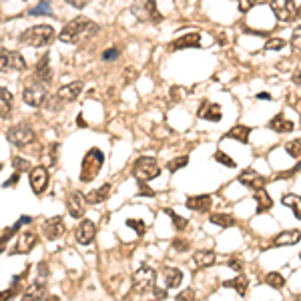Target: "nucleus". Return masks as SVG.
Returning a JSON list of instances; mask_svg holds the SVG:
<instances>
[{
    "label": "nucleus",
    "instance_id": "28",
    "mask_svg": "<svg viewBox=\"0 0 301 301\" xmlns=\"http://www.w3.org/2000/svg\"><path fill=\"white\" fill-rule=\"evenodd\" d=\"M255 201H257V213H265V211H269L273 207V199L269 197V193L265 189L255 193Z\"/></svg>",
    "mask_w": 301,
    "mask_h": 301
},
{
    "label": "nucleus",
    "instance_id": "39",
    "mask_svg": "<svg viewBox=\"0 0 301 301\" xmlns=\"http://www.w3.org/2000/svg\"><path fill=\"white\" fill-rule=\"evenodd\" d=\"M12 167L16 169V173H26V171H33L31 169V163L22 157H12Z\"/></svg>",
    "mask_w": 301,
    "mask_h": 301
},
{
    "label": "nucleus",
    "instance_id": "46",
    "mask_svg": "<svg viewBox=\"0 0 301 301\" xmlns=\"http://www.w3.org/2000/svg\"><path fill=\"white\" fill-rule=\"evenodd\" d=\"M237 4H239V10L241 12H249L255 6V0H237Z\"/></svg>",
    "mask_w": 301,
    "mask_h": 301
},
{
    "label": "nucleus",
    "instance_id": "30",
    "mask_svg": "<svg viewBox=\"0 0 301 301\" xmlns=\"http://www.w3.org/2000/svg\"><path fill=\"white\" fill-rule=\"evenodd\" d=\"M283 205H287V207H291L293 209V215H295V219H301V197L299 195H285L283 197Z\"/></svg>",
    "mask_w": 301,
    "mask_h": 301
},
{
    "label": "nucleus",
    "instance_id": "13",
    "mask_svg": "<svg viewBox=\"0 0 301 301\" xmlns=\"http://www.w3.org/2000/svg\"><path fill=\"white\" fill-rule=\"evenodd\" d=\"M95 235H97V225H95L93 221H89V219H83V221L78 223V227L74 229V237H76V241H78L80 245L93 243Z\"/></svg>",
    "mask_w": 301,
    "mask_h": 301
},
{
    "label": "nucleus",
    "instance_id": "34",
    "mask_svg": "<svg viewBox=\"0 0 301 301\" xmlns=\"http://www.w3.org/2000/svg\"><path fill=\"white\" fill-rule=\"evenodd\" d=\"M187 163H189V157H187V155L175 157V159H171V161L167 163V171H169V173H177L179 169L187 167Z\"/></svg>",
    "mask_w": 301,
    "mask_h": 301
},
{
    "label": "nucleus",
    "instance_id": "38",
    "mask_svg": "<svg viewBox=\"0 0 301 301\" xmlns=\"http://www.w3.org/2000/svg\"><path fill=\"white\" fill-rule=\"evenodd\" d=\"M213 159H215L217 163H221L223 167H227V169H235V167H237V163H235L229 155H225L223 151H217V153L213 155Z\"/></svg>",
    "mask_w": 301,
    "mask_h": 301
},
{
    "label": "nucleus",
    "instance_id": "52",
    "mask_svg": "<svg viewBox=\"0 0 301 301\" xmlns=\"http://www.w3.org/2000/svg\"><path fill=\"white\" fill-rule=\"evenodd\" d=\"M291 80H293V85L301 87V70H295V72L291 74Z\"/></svg>",
    "mask_w": 301,
    "mask_h": 301
},
{
    "label": "nucleus",
    "instance_id": "24",
    "mask_svg": "<svg viewBox=\"0 0 301 301\" xmlns=\"http://www.w3.org/2000/svg\"><path fill=\"white\" fill-rule=\"evenodd\" d=\"M249 134H251V127H245V125H235L233 129H229L225 139H235L239 143H249Z\"/></svg>",
    "mask_w": 301,
    "mask_h": 301
},
{
    "label": "nucleus",
    "instance_id": "17",
    "mask_svg": "<svg viewBox=\"0 0 301 301\" xmlns=\"http://www.w3.org/2000/svg\"><path fill=\"white\" fill-rule=\"evenodd\" d=\"M34 78H36L38 83H44V85L52 80V68H50V57H48V54H42V59L36 63Z\"/></svg>",
    "mask_w": 301,
    "mask_h": 301
},
{
    "label": "nucleus",
    "instance_id": "42",
    "mask_svg": "<svg viewBox=\"0 0 301 301\" xmlns=\"http://www.w3.org/2000/svg\"><path fill=\"white\" fill-rule=\"evenodd\" d=\"M285 46V40L283 38H271L265 42V50H281Z\"/></svg>",
    "mask_w": 301,
    "mask_h": 301
},
{
    "label": "nucleus",
    "instance_id": "2",
    "mask_svg": "<svg viewBox=\"0 0 301 301\" xmlns=\"http://www.w3.org/2000/svg\"><path fill=\"white\" fill-rule=\"evenodd\" d=\"M54 34L57 33L50 24H36L20 34V42L29 46H46L54 40Z\"/></svg>",
    "mask_w": 301,
    "mask_h": 301
},
{
    "label": "nucleus",
    "instance_id": "1",
    "mask_svg": "<svg viewBox=\"0 0 301 301\" xmlns=\"http://www.w3.org/2000/svg\"><path fill=\"white\" fill-rule=\"evenodd\" d=\"M97 33V24L85 16H78L74 20H70L67 26L61 31L59 34V40L65 42V44H76L80 38L89 36V34Z\"/></svg>",
    "mask_w": 301,
    "mask_h": 301
},
{
    "label": "nucleus",
    "instance_id": "48",
    "mask_svg": "<svg viewBox=\"0 0 301 301\" xmlns=\"http://www.w3.org/2000/svg\"><path fill=\"white\" fill-rule=\"evenodd\" d=\"M14 293H16V283H12V287H10V289L2 291V301H10L12 297H14Z\"/></svg>",
    "mask_w": 301,
    "mask_h": 301
},
{
    "label": "nucleus",
    "instance_id": "14",
    "mask_svg": "<svg viewBox=\"0 0 301 301\" xmlns=\"http://www.w3.org/2000/svg\"><path fill=\"white\" fill-rule=\"evenodd\" d=\"M31 187L36 195H42L48 187V171L44 167H34L31 171Z\"/></svg>",
    "mask_w": 301,
    "mask_h": 301
},
{
    "label": "nucleus",
    "instance_id": "36",
    "mask_svg": "<svg viewBox=\"0 0 301 301\" xmlns=\"http://www.w3.org/2000/svg\"><path fill=\"white\" fill-rule=\"evenodd\" d=\"M29 14H31V16H38V14H40V16H52V8H50L48 0H42L36 8H33V10L29 12Z\"/></svg>",
    "mask_w": 301,
    "mask_h": 301
},
{
    "label": "nucleus",
    "instance_id": "5",
    "mask_svg": "<svg viewBox=\"0 0 301 301\" xmlns=\"http://www.w3.org/2000/svg\"><path fill=\"white\" fill-rule=\"evenodd\" d=\"M155 281H157V273L149 265H143L133 273V289L136 293H145L149 289H155Z\"/></svg>",
    "mask_w": 301,
    "mask_h": 301
},
{
    "label": "nucleus",
    "instance_id": "56",
    "mask_svg": "<svg viewBox=\"0 0 301 301\" xmlns=\"http://www.w3.org/2000/svg\"><path fill=\"white\" fill-rule=\"evenodd\" d=\"M85 125H87V123L83 121V115H78V127H85Z\"/></svg>",
    "mask_w": 301,
    "mask_h": 301
},
{
    "label": "nucleus",
    "instance_id": "22",
    "mask_svg": "<svg viewBox=\"0 0 301 301\" xmlns=\"http://www.w3.org/2000/svg\"><path fill=\"white\" fill-rule=\"evenodd\" d=\"M267 127L271 131H275V133H291V131L295 129V125H293L289 119H285L283 115H275V117L269 121Z\"/></svg>",
    "mask_w": 301,
    "mask_h": 301
},
{
    "label": "nucleus",
    "instance_id": "21",
    "mask_svg": "<svg viewBox=\"0 0 301 301\" xmlns=\"http://www.w3.org/2000/svg\"><path fill=\"white\" fill-rule=\"evenodd\" d=\"M211 205H213V197L211 195H193V197H189L187 199V207L191 209V211H209L211 209Z\"/></svg>",
    "mask_w": 301,
    "mask_h": 301
},
{
    "label": "nucleus",
    "instance_id": "7",
    "mask_svg": "<svg viewBox=\"0 0 301 301\" xmlns=\"http://www.w3.org/2000/svg\"><path fill=\"white\" fill-rule=\"evenodd\" d=\"M46 97H48V93H46L44 83H31V85L22 91V100H24L29 106H42Z\"/></svg>",
    "mask_w": 301,
    "mask_h": 301
},
{
    "label": "nucleus",
    "instance_id": "50",
    "mask_svg": "<svg viewBox=\"0 0 301 301\" xmlns=\"http://www.w3.org/2000/svg\"><path fill=\"white\" fill-rule=\"evenodd\" d=\"M141 185V191H139V195H149V197H155V191L153 189H149L145 183H139Z\"/></svg>",
    "mask_w": 301,
    "mask_h": 301
},
{
    "label": "nucleus",
    "instance_id": "47",
    "mask_svg": "<svg viewBox=\"0 0 301 301\" xmlns=\"http://www.w3.org/2000/svg\"><path fill=\"white\" fill-rule=\"evenodd\" d=\"M227 265H229L231 269H235V271H243V263H241L239 257H231V259L227 261Z\"/></svg>",
    "mask_w": 301,
    "mask_h": 301
},
{
    "label": "nucleus",
    "instance_id": "4",
    "mask_svg": "<svg viewBox=\"0 0 301 301\" xmlns=\"http://www.w3.org/2000/svg\"><path fill=\"white\" fill-rule=\"evenodd\" d=\"M161 167L153 157H139L133 163V177L139 183H147L155 177H159Z\"/></svg>",
    "mask_w": 301,
    "mask_h": 301
},
{
    "label": "nucleus",
    "instance_id": "44",
    "mask_svg": "<svg viewBox=\"0 0 301 301\" xmlns=\"http://www.w3.org/2000/svg\"><path fill=\"white\" fill-rule=\"evenodd\" d=\"M175 301H195V291L193 289H185V291H181Z\"/></svg>",
    "mask_w": 301,
    "mask_h": 301
},
{
    "label": "nucleus",
    "instance_id": "27",
    "mask_svg": "<svg viewBox=\"0 0 301 301\" xmlns=\"http://www.w3.org/2000/svg\"><path fill=\"white\" fill-rule=\"evenodd\" d=\"M223 285H225V287H233L241 297H245V295H247V287H249V279L243 277V275H239V277H235L233 281H225Z\"/></svg>",
    "mask_w": 301,
    "mask_h": 301
},
{
    "label": "nucleus",
    "instance_id": "29",
    "mask_svg": "<svg viewBox=\"0 0 301 301\" xmlns=\"http://www.w3.org/2000/svg\"><path fill=\"white\" fill-rule=\"evenodd\" d=\"M209 221L215 223V225H219V227H233L235 225L233 215H227V213H215V215L209 217Z\"/></svg>",
    "mask_w": 301,
    "mask_h": 301
},
{
    "label": "nucleus",
    "instance_id": "3",
    "mask_svg": "<svg viewBox=\"0 0 301 301\" xmlns=\"http://www.w3.org/2000/svg\"><path fill=\"white\" fill-rule=\"evenodd\" d=\"M104 165V155L102 151L93 147L85 159H83V167H80V181L83 183H91L93 179H97V175L100 173V169Z\"/></svg>",
    "mask_w": 301,
    "mask_h": 301
},
{
    "label": "nucleus",
    "instance_id": "40",
    "mask_svg": "<svg viewBox=\"0 0 301 301\" xmlns=\"http://www.w3.org/2000/svg\"><path fill=\"white\" fill-rule=\"evenodd\" d=\"M127 225H129L136 235H143L147 231V225H145L141 219H127Z\"/></svg>",
    "mask_w": 301,
    "mask_h": 301
},
{
    "label": "nucleus",
    "instance_id": "26",
    "mask_svg": "<svg viewBox=\"0 0 301 301\" xmlns=\"http://www.w3.org/2000/svg\"><path fill=\"white\" fill-rule=\"evenodd\" d=\"M181 281H183V273H181V269H175V267L165 269V285H167L169 289L179 287Z\"/></svg>",
    "mask_w": 301,
    "mask_h": 301
},
{
    "label": "nucleus",
    "instance_id": "8",
    "mask_svg": "<svg viewBox=\"0 0 301 301\" xmlns=\"http://www.w3.org/2000/svg\"><path fill=\"white\" fill-rule=\"evenodd\" d=\"M271 10H273V14H275V18L279 22H289L297 14V8H295L293 0H273Z\"/></svg>",
    "mask_w": 301,
    "mask_h": 301
},
{
    "label": "nucleus",
    "instance_id": "57",
    "mask_svg": "<svg viewBox=\"0 0 301 301\" xmlns=\"http://www.w3.org/2000/svg\"><path fill=\"white\" fill-rule=\"evenodd\" d=\"M149 301H153V299H149ZM155 301H161V299H155Z\"/></svg>",
    "mask_w": 301,
    "mask_h": 301
},
{
    "label": "nucleus",
    "instance_id": "33",
    "mask_svg": "<svg viewBox=\"0 0 301 301\" xmlns=\"http://www.w3.org/2000/svg\"><path fill=\"white\" fill-rule=\"evenodd\" d=\"M0 97H2V119H6L8 113H10V108H12V95L8 93L6 87H2L0 89Z\"/></svg>",
    "mask_w": 301,
    "mask_h": 301
},
{
    "label": "nucleus",
    "instance_id": "6",
    "mask_svg": "<svg viewBox=\"0 0 301 301\" xmlns=\"http://www.w3.org/2000/svg\"><path fill=\"white\" fill-rule=\"evenodd\" d=\"M34 139H36V134L26 125H16V127H10L6 131V141L14 147H26V145L34 143Z\"/></svg>",
    "mask_w": 301,
    "mask_h": 301
},
{
    "label": "nucleus",
    "instance_id": "32",
    "mask_svg": "<svg viewBox=\"0 0 301 301\" xmlns=\"http://www.w3.org/2000/svg\"><path fill=\"white\" fill-rule=\"evenodd\" d=\"M145 10H147L149 18H151L155 24H159V22L163 20V14H161L159 8H157V0H147V2H145Z\"/></svg>",
    "mask_w": 301,
    "mask_h": 301
},
{
    "label": "nucleus",
    "instance_id": "20",
    "mask_svg": "<svg viewBox=\"0 0 301 301\" xmlns=\"http://www.w3.org/2000/svg\"><path fill=\"white\" fill-rule=\"evenodd\" d=\"M297 241H301V231L299 229H289V231H281L271 241V245L273 247H287V245H295Z\"/></svg>",
    "mask_w": 301,
    "mask_h": 301
},
{
    "label": "nucleus",
    "instance_id": "23",
    "mask_svg": "<svg viewBox=\"0 0 301 301\" xmlns=\"http://www.w3.org/2000/svg\"><path fill=\"white\" fill-rule=\"evenodd\" d=\"M215 259H217V255L213 249H201V251H195V255H193V261L197 267H211L215 263Z\"/></svg>",
    "mask_w": 301,
    "mask_h": 301
},
{
    "label": "nucleus",
    "instance_id": "54",
    "mask_svg": "<svg viewBox=\"0 0 301 301\" xmlns=\"http://www.w3.org/2000/svg\"><path fill=\"white\" fill-rule=\"evenodd\" d=\"M38 301H59V297L57 295H42Z\"/></svg>",
    "mask_w": 301,
    "mask_h": 301
},
{
    "label": "nucleus",
    "instance_id": "12",
    "mask_svg": "<svg viewBox=\"0 0 301 301\" xmlns=\"http://www.w3.org/2000/svg\"><path fill=\"white\" fill-rule=\"evenodd\" d=\"M85 205H87V195H83L78 191H72L67 199L68 215L74 217V219H80L85 215Z\"/></svg>",
    "mask_w": 301,
    "mask_h": 301
},
{
    "label": "nucleus",
    "instance_id": "53",
    "mask_svg": "<svg viewBox=\"0 0 301 301\" xmlns=\"http://www.w3.org/2000/svg\"><path fill=\"white\" fill-rule=\"evenodd\" d=\"M67 2H70V4H74L76 8H83V6H85V0H67Z\"/></svg>",
    "mask_w": 301,
    "mask_h": 301
},
{
    "label": "nucleus",
    "instance_id": "37",
    "mask_svg": "<svg viewBox=\"0 0 301 301\" xmlns=\"http://www.w3.org/2000/svg\"><path fill=\"white\" fill-rule=\"evenodd\" d=\"M285 151H287V155H289V157L299 159L301 157V139H293V141H289V143L285 145Z\"/></svg>",
    "mask_w": 301,
    "mask_h": 301
},
{
    "label": "nucleus",
    "instance_id": "49",
    "mask_svg": "<svg viewBox=\"0 0 301 301\" xmlns=\"http://www.w3.org/2000/svg\"><path fill=\"white\" fill-rule=\"evenodd\" d=\"M299 169H301V163L297 165V167H293V169H289V171H283V173H279L277 177H279V179H287V177H293L295 173H299Z\"/></svg>",
    "mask_w": 301,
    "mask_h": 301
},
{
    "label": "nucleus",
    "instance_id": "18",
    "mask_svg": "<svg viewBox=\"0 0 301 301\" xmlns=\"http://www.w3.org/2000/svg\"><path fill=\"white\" fill-rule=\"evenodd\" d=\"M221 117H223V113H221V106L219 104L209 102V100H203V104L199 106V119L211 121V123H219Z\"/></svg>",
    "mask_w": 301,
    "mask_h": 301
},
{
    "label": "nucleus",
    "instance_id": "43",
    "mask_svg": "<svg viewBox=\"0 0 301 301\" xmlns=\"http://www.w3.org/2000/svg\"><path fill=\"white\" fill-rule=\"evenodd\" d=\"M173 249H175V251H187V249H189V241L177 237V239H173Z\"/></svg>",
    "mask_w": 301,
    "mask_h": 301
},
{
    "label": "nucleus",
    "instance_id": "58",
    "mask_svg": "<svg viewBox=\"0 0 301 301\" xmlns=\"http://www.w3.org/2000/svg\"><path fill=\"white\" fill-rule=\"evenodd\" d=\"M299 259H301V255H299Z\"/></svg>",
    "mask_w": 301,
    "mask_h": 301
},
{
    "label": "nucleus",
    "instance_id": "9",
    "mask_svg": "<svg viewBox=\"0 0 301 301\" xmlns=\"http://www.w3.org/2000/svg\"><path fill=\"white\" fill-rule=\"evenodd\" d=\"M0 68H2V72H6V70H26V61H24V57L20 54V52H16V50H2V57H0Z\"/></svg>",
    "mask_w": 301,
    "mask_h": 301
},
{
    "label": "nucleus",
    "instance_id": "10",
    "mask_svg": "<svg viewBox=\"0 0 301 301\" xmlns=\"http://www.w3.org/2000/svg\"><path fill=\"white\" fill-rule=\"evenodd\" d=\"M239 183L243 185V187H247V189H251V191H261V189H265V179H263V175H259L255 169H245L241 175H239Z\"/></svg>",
    "mask_w": 301,
    "mask_h": 301
},
{
    "label": "nucleus",
    "instance_id": "19",
    "mask_svg": "<svg viewBox=\"0 0 301 301\" xmlns=\"http://www.w3.org/2000/svg\"><path fill=\"white\" fill-rule=\"evenodd\" d=\"M36 241H38V235L34 231H22L18 241H16V247L12 249V253H29L36 245Z\"/></svg>",
    "mask_w": 301,
    "mask_h": 301
},
{
    "label": "nucleus",
    "instance_id": "11",
    "mask_svg": "<svg viewBox=\"0 0 301 301\" xmlns=\"http://www.w3.org/2000/svg\"><path fill=\"white\" fill-rule=\"evenodd\" d=\"M65 231H67V227H65V221H63L61 217H50V219H46L44 225H42V235H44L46 239H50V241L61 239V237L65 235Z\"/></svg>",
    "mask_w": 301,
    "mask_h": 301
},
{
    "label": "nucleus",
    "instance_id": "51",
    "mask_svg": "<svg viewBox=\"0 0 301 301\" xmlns=\"http://www.w3.org/2000/svg\"><path fill=\"white\" fill-rule=\"evenodd\" d=\"M18 177H20V173H14L6 183H4V187H14L16 185V181H18Z\"/></svg>",
    "mask_w": 301,
    "mask_h": 301
},
{
    "label": "nucleus",
    "instance_id": "16",
    "mask_svg": "<svg viewBox=\"0 0 301 301\" xmlns=\"http://www.w3.org/2000/svg\"><path fill=\"white\" fill-rule=\"evenodd\" d=\"M201 46V34L191 33V34H183L179 38H175L171 42V50H183V48H199Z\"/></svg>",
    "mask_w": 301,
    "mask_h": 301
},
{
    "label": "nucleus",
    "instance_id": "45",
    "mask_svg": "<svg viewBox=\"0 0 301 301\" xmlns=\"http://www.w3.org/2000/svg\"><path fill=\"white\" fill-rule=\"evenodd\" d=\"M119 54H121V52H119L117 48H108V50L102 52V61H106V63H108V61H117Z\"/></svg>",
    "mask_w": 301,
    "mask_h": 301
},
{
    "label": "nucleus",
    "instance_id": "55",
    "mask_svg": "<svg viewBox=\"0 0 301 301\" xmlns=\"http://www.w3.org/2000/svg\"><path fill=\"white\" fill-rule=\"evenodd\" d=\"M257 99H265V100H271V95H269V93H259V95H257Z\"/></svg>",
    "mask_w": 301,
    "mask_h": 301
},
{
    "label": "nucleus",
    "instance_id": "15",
    "mask_svg": "<svg viewBox=\"0 0 301 301\" xmlns=\"http://www.w3.org/2000/svg\"><path fill=\"white\" fill-rule=\"evenodd\" d=\"M83 93V83L80 80H74V83H68L63 85L59 91H57V99L65 100V102H72L74 99H78Z\"/></svg>",
    "mask_w": 301,
    "mask_h": 301
},
{
    "label": "nucleus",
    "instance_id": "25",
    "mask_svg": "<svg viewBox=\"0 0 301 301\" xmlns=\"http://www.w3.org/2000/svg\"><path fill=\"white\" fill-rule=\"evenodd\" d=\"M108 193H111V185L104 183V185H100L99 189H95V191H91L87 195V203L89 205H99V203H102V201L108 197Z\"/></svg>",
    "mask_w": 301,
    "mask_h": 301
},
{
    "label": "nucleus",
    "instance_id": "41",
    "mask_svg": "<svg viewBox=\"0 0 301 301\" xmlns=\"http://www.w3.org/2000/svg\"><path fill=\"white\" fill-rule=\"evenodd\" d=\"M291 48L295 52H301V26H297L291 34Z\"/></svg>",
    "mask_w": 301,
    "mask_h": 301
},
{
    "label": "nucleus",
    "instance_id": "31",
    "mask_svg": "<svg viewBox=\"0 0 301 301\" xmlns=\"http://www.w3.org/2000/svg\"><path fill=\"white\" fill-rule=\"evenodd\" d=\"M265 283L273 289H283L285 287V277L281 273H277V271H271V273L265 275Z\"/></svg>",
    "mask_w": 301,
    "mask_h": 301
},
{
    "label": "nucleus",
    "instance_id": "35",
    "mask_svg": "<svg viewBox=\"0 0 301 301\" xmlns=\"http://www.w3.org/2000/svg\"><path fill=\"white\" fill-rule=\"evenodd\" d=\"M165 215H169V217L173 219V223H175V229H177V231H185V229H187L189 221H187V219H183V217H179L173 209H165Z\"/></svg>",
    "mask_w": 301,
    "mask_h": 301
}]
</instances>
